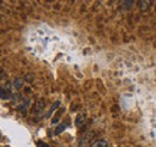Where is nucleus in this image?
Listing matches in <instances>:
<instances>
[{
    "mask_svg": "<svg viewBox=\"0 0 156 147\" xmlns=\"http://www.w3.org/2000/svg\"><path fill=\"white\" fill-rule=\"evenodd\" d=\"M95 133L94 132H87L79 140V147H90L94 142Z\"/></svg>",
    "mask_w": 156,
    "mask_h": 147,
    "instance_id": "obj_1",
    "label": "nucleus"
},
{
    "mask_svg": "<svg viewBox=\"0 0 156 147\" xmlns=\"http://www.w3.org/2000/svg\"><path fill=\"white\" fill-rule=\"evenodd\" d=\"M75 122H76L77 127H83L85 125V122H87V115L85 114H78Z\"/></svg>",
    "mask_w": 156,
    "mask_h": 147,
    "instance_id": "obj_2",
    "label": "nucleus"
},
{
    "mask_svg": "<svg viewBox=\"0 0 156 147\" xmlns=\"http://www.w3.org/2000/svg\"><path fill=\"white\" fill-rule=\"evenodd\" d=\"M139 10L140 11H147L150 6H151V1H145V0H143V1H139Z\"/></svg>",
    "mask_w": 156,
    "mask_h": 147,
    "instance_id": "obj_3",
    "label": "nucleus"
},
{
    "mask_svg": "<svg viewBox=\"0 0 156 147\" xmlns=\"http://www.w3.org/2000/svg\"><path fill=\"white\" fill-rule=\"evenodd\" d=\"M90 147H108V142L105 139H101V140H98V141H94Z\"/></svg>",
    "mask_w": 156,
    "mask_h": 147,
    "instance_id": "obj_4",
    "label": "nucleus"
},
{
    "mask_svg": "<svg viewBox=\"0 0 156 147\" xmlns=\"http://www.w3.org/2000/svg\"><path fill=\"white\" fill-rule=\"evenodd\" d=\"M13 87L15 89H17V90H20V87L23 86V79H20V78H16L15 80H13Z\"/></svg>",
    "mask_w": 156,
    "mask_h": 147,
    "instance_id": "obj_5",
    "label": "nucleus"
},
{
    "mask_svg": "<svg viewBox=\"0 0 156 147\" xmlns=\"http://www.w3.org/2000/svg\"><path fill=\"white\" fill-rule=\"evenodd\" d=\"M59 105H60V102H55V103L53 104V107H52V108L49 109V112H48V116H49V115H52V114H53V111H54V110H57V109L59 108Z\"/></svg>",
    "mask_w": 156,
    "mask_h": 147,
    "instance_id": "obj_6",
    "label": "nucleus"
},
{
    "mask_svg": "<svg viewBox=\"0 0 156 147\" xmlns=\"http://www.w3.org/2000/svg\"><path fill=\"white\" fill-rule=\"evenodd\" d=\"M65 128H66V125H65V123H61L58 128L55 129V134H60V133H61Z\"/></svg>",
    "mask_w": 156,
    "mask_h": 147,
    "instance_id": "obj_7",
    "label": "nucleus"
},
{
    "mask_svg": "<svg viewBox=\"0 0 156 147\" xmlns=\"http://www.w3.org/2000/svg\"><path fill=\"white\" fill-rule=\"evenodd\" d=\"M122 5H124V6H126L125 9H131V7L135 5V2H133V1H124V2H122Z\"/></svg>",
    "mask_w": 156,
    "mask_h": 147,
    "instance_id": "obj_8",
    "label": "nucleus"
},
{
    "mask_svg": "<svg viewBox=\"0 0 156 147\" xmlns=\"http://www.w3.org/2000/svg\"><path fill=\"white\" fill-rule=\"evenodd\" d=\"M43 107H44L43 101H40V102L36 103V109H37V110H42V109H43Z\"/></svg>",
    "mask_w": 156,
    "mask_h": 147,
    "instance_id": "obj_9",
    "label": "nucleus"
}]
</instances>
